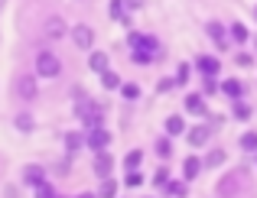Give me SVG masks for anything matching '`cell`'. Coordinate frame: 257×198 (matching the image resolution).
Segmentation results:
<instances>
[{
  "mask_svg": "<svg viewBox=\"0 0 257 198\" xmlns=\"http://www.w3.org/2000/svg\"><path fill=\"white\" fill-rule=\"evenodd\" d=\"M247 185H251V182H247V169H231V172H225L218 179L215 192H218V198H244Z\"/></svg>",
  "mask_w": 257,
  "mask_h": 198,
  "instance_id": "6da1fadb",
  "label": "cell"
},
{
  "mask_svg": "<svg viewBox=\"0 0 257 198\" xmlns=\"http://www.w3.org/2000/svg\"><path fill=\"white\" fill-rule=\"evenodd\" d=\"M13 94H17L23 104L36 101V94H39V75L36 72H20L17 78H13Z\"/></svg>",
  "mask_w": 257,
  "mask_h": 198,
  "instance_id": "7a4b0ae2",
  "label": "cell"
},
{
  "mask_svg": "<svg viewBox=\"0 0 257 198\" xmlns=\"http://www.w3.org/2000/svg\"><path fill=\"white\" fill-rule=\"evenodd\" d=\"M75 117L82 120L85 127H101L104 124V107H101L98 101H91V98H82L75 104Z\"/></svg>",
  "mask_w": 257,
  "mask_h": 198,
  "instance_id": "3957f363",
  "label": "cell"
},
{
  "mask_svg": "<svg viewBox=\"0 0 257 198\" xmlns=\"http://www.w3.org/2000/svg\"><path fill=\"white\" fill-rule=\"evenodd\" d=\"M36 75L39 78H59L62 75V59L52 49H39L36 52Z\"/></svg>",
  "mask_w": 257,
  "mask_h": 198,
  "instance_id": "277c9868",
  "label": "cell"
},
{
  "mask_svg": "<svg viewBox=\"0 0 257 198\" xmlns=\"http://www.w3.org/2000/svg\"><path fill=\"white\" fill-rule=\"evenodd\" d=\"M85 140H88V149H94V153H101V149L111 146V133L104 130V124H101V127H88Z\"/></svg>",
  "mask_w": 257,
  "mask_h": 198,
  "instance_id": "5b68a950",
  "label": "cell"
},
{
  "mask_svg": "<svg viewBox=\"0 0 257 198\" xmlns=\"http://www.w3.org/2000/svg\"><path fill=\"white\" fill-rule=\"evenodd\" d=\"M205 36L212 39L218 49H228V36H231V33H228L225 23H218V20H208V23H205Z\"/></svg>",
  "mask_w": 257,
  "mask_h": 198,
  "instance_id": "8992f818",
  "label": "cell"
},
{
  "mask_svg": "<svg viewBox=\"0 0 257 198\" xmlns=\"http://www.w3.org/2000/svg\"><path fill=\"white\" fill-rule=\"evenodd\" d=\"M127 46L131 49H150V52H160V43H157V36H150V33H127Z\"/></svg>",
  "mask_w": 257,
  "mask_h": 198,
  "instance_id": "52a82bcc",
  "label": "cell"
},
{
  "mask_svg": "<svg viewBox=\"0 0 257 198\" xmlns=\"http://www.w3.org/2000/svg\"><path fill=\"white\" fill-rule=\"evenodd\" d=\"M69 36H72V43H75L78 49H91V46H94V30H91L88 23L72 26V33H69Z\"/></svg>",
  "mask_w": 257,
  "mask_h": 198,
  "instance_id": "ba28073f",
  "label": "cell"
},
{
  "mask_svg": "<svg viewBox=\"0 0 257 198\" xmlns=\"http://www.w3.org/2000/svg\"><path fill=\"white\" fill-rule=\"evenodd\" d=\"M43 33H46V39H52V43H56V39H62L65 33H72V30L65 26V20H62V17H46Z\"/></svg>",
  "mask_w": 257,
  "mask_h": 198,
  "instance_id": "9c48e42d",
  "label": "cell"
},
{
  "mask_svg": "<svg viewBox=\"0 0 257 198\" xmlns=\"http://www.w3.org/2000/svg\"><path fill=\"white\" fill-rule=\"evenodd\" d=\"M111 172H114V156L107 153V149L94 153V175H98V179H107Z\"/></svg>",
  "mask_w": 257,
  "mask_h": 198,
  "instance_id": "30bf717a",
  "label": "cell"
},
{
  "mask_svg": "<svg viewBox=\"0 0 257 198\" xmlns=\"http://www.w3.org/2000/svg\"><path fill=\"white\" fill-rule=\"evenodd\" d=\"M202 169H205V159H199V156H186V159H182V179H186V182L199 179Z\"/></svg>",
  "mask_w": 257,
  "mask_h": 198,
  "instance_id": "8fae6325",
  "label": "cell"
},
{
  "mask_svg": "<svg viewBox=\"0 0 257 198\" xmlns=\"http://www.w3.org/2000/svg\"><path fill=\"white\" fill-rule=\"evenodd\" d=\"M23 182L30 188H39V185H46L49 179H46V169L43 166H23Z\"/></svg>",
  "mask_w": 257,
  "mask_h": 198,
  "instance_id": "7c38bea8",
  "label": "cell"
},
{
  "mask_svg": "<svg viewBox=\"0 0 257 198\" xmlns=\"http://www.w3.org/2000/svg\"><path fill=\"white\" fill-rule=\"evenodd\" d=\"M186 114H195V117H205L208 104H205V94H186Z\"/></svg>",
  "mask_w": 257,
  "mask_h": 198,
  "instance_id": "4fadbf2b",
  "label": "cell"
},
{
  "mask_svg": "<svg viewBox=\"0 0 257 198\" xmlns=\"http://www.w3.org/2000/svg\"><path fill=\"white\" fill-rule=\"evenodd\" d=\"M208 136H212L208 124H199V127H189L186 140H189V146H205V143H208Z\"/></svg>",
  "mask_w": 257,
  "mask_h": 198,
  "instance_id": "5bb4252c",
  "label": "cell"
},
{
  "mask_svg": "<svg viewBox=\"0 0 257 198\" xmlns=\"http://www.w3.org/2000/svg\"><path fill=\"white\" fill-rule=\"evenodd\" d=\"M163 130L170 133V136H182V133H189L186 117H182V114H170V117H166V124H163Z\"/></svg>",
  "mask_w": 257,
  "mask_h": 198,
  "instance_id": "9a60e30c",
  "label": "cell"
},
{
  "mask_svg": "<svg viewBox=\"0 0 257 198\" xmlns=\"http://www.w3.org/2000/svg\"><path fill=\"white\" fill-rule=\"evenodd\" d=\"M195 68H199L202 75H218L221 72V62L215 56H199V59H195Z\"/></svg>",
  "mask_w": 257,
  "mask_h": 198,
  "instance_id": "2e32d148",
  "label": "cell"
},
{
  "mask_svg": "<svg viewBox=\"0 0 257 198\" xmlns=\"http://www.w3.org/2000/svg\"><path fill=\"white\" fill-rule=\"evenodd\" d=\"M221 94H225V98H231V101H241L244 85H241L238 78H225V81H221Z\"/></svg>",
  "mask_w": 257,
  "mask_h": 198,
  "instance_id": "e0dca14e",
  "label": "cell"
},
{
  "mask_svg": "<svg viewBox=\"0 0 257 198\" xmlns=\"http://www.w3.org/2000/svg\"><path fill=\"white\" fill-rule=\"evenodd\" d=\"M153 149H157L160 159H170V156H173V136H170V133L157 136V140H153Z\"/></svg>",
  "mask_w": 257,
  "mask_h": 198,
  "instance_id": "ac0fdd59",
  "label": "cell"
},
{
  "mask_svg": "<svg viewBox=\"0 0 257 198\" xmlns=\"http://www.w3.org/2000/svg\"><path fill=\"white\" fill-rule=\"evenodd\" d=\"M160 59V52H150V49H131V62L137 65H153Z\"/></svg>",
  "mask_w": 257,
  "mask_h": 198,
  "instance_id": "d6986e66",
  "label": "cell"
},
{
  "mask_svg": "<svg viewBox=\"0 0 257 198\" xmlns=\"http://www.w3.org/2000/svg\"><path fill=\"white\" fill-rule=\"evenodd\" d=\"M82 146H88V140L82 133H65V153H69V156H75Z\"/></svg>",
  "mask_w": 257,
  "mask_h": 198,
  "instance_id": "ffe728a7",
  "label": "cell"
},
{
  "mask_svg": "<svg viewBox=\"0 0 257 198\" xmlns=\"http://www.w3.org/2000/svg\"><path fill=\"white\" fill-rule=\"evenodd\" d=\"M228 33H231V39H234L238 46H244L247 39H251V33H247V26H244V23H238V20H234V23L228 26Z\"/></svg>",
  "mask_w": 257,
  "mask_h": 198,
  "instance_id": "44dd1931",
  "label": "cell"
},
{
  "mask_svg": "<svg viewBox=\"0 0 257 198\" xmlns=\"http://www.w3.org/2000/svg\"><path fill=\"white\" fill-rule=\"evenodd\" d=\"M251 104H244V101H231V117L234 120H241V124H244V120H251Z\"/></svg>",
  "mask_w": 257,
  "mask_h": 198,
  "instance_id": "7402d4cb",
  "label": "cell"
},
{
  "mask_svg": "<svg viewBox=\"0 0 257 198\" xmlns=\"http://www.w3.org/2000/svg\"><path fill=\"white\" fill-rule=\"evenodd\" d=\"M163 192L170 195V198H186V192H189V188H186V179H182V182H179V179H170Z\"/></svg>",
  "mask_w": 257,
  "mask_h": 198,
  "instance_id": "603a6c76",
  "label": "cell"
},
{
  "mask_svg": "<svg viewBox=\"0 0 257 198\" xmlns=\"http://www.w3.org/2000/svg\"><path fill=\"white\" fill-rule=\"evenodd\" d=\"M225 159H228L225 149H208V156H205V169H218V166H225Z\"/></svg>",
  "mask_w": 257,
  "mask_h": 198,
  "instance_id": "cb8c5ba5",
  "label": "cell"
},
{
  "mask_svg": "<svg viewBox=\"0 0 257 198\" xmlns=\"http://www.w3.org/2000/svg\"><path fill=\"white\" fill-rule=\"evenodd\" d=\"M88 65H91V72H107V52H91L88 56Z\"/></svg>",
  "mask_w": 257,
  "mask_h": 198,
  "instance_id": "d4e9b609",
  "label": "cell"
},
{
  "mask_svg": "<svg viewBox=\"0 0 257 198\" xmlns=\"http://www.w3.org/2000/svg\"><path fill=\"white\" fill-rule=\"evenodd\" d=\"M101 85L111 88V91H120V85H124V81H120L117 72H111V68H107V72H101Z\"/></svg>",
  "mask_w": 257,
  "mask_h": 198,
  "instance_id": "484cf974",
  "label": "cell"
},
{
  "mask_svg": "<svg viewBox=\"0 0 257 198\" xmlns=\"http://www.w3.org/2000/svg\"><path fill=\"white\" fill-rule=\"evenodd\" d=\"M140 162H144V149H131V153L124 156V169H127V172L140 169Z\"/></svg>",
  "mask_w": 257,
  "mask_h": 198,
  "instance_id": "4316f807",
  "label": "cell"
},
{
  "mask_svg": "<svg viewBox=\"0 0 257 198\" xmlns=\"http://www.w3.org/2000/svg\"><path fill=\"white\" fill-rule=\"evenodd\" d=\"M101 198H117V182L107 175V179H101V188H98Z\"/></svg>",
  "mask_w": 257,
  "mask_h": 198,
  "instance_id": "83f0119b",
  "label": "cell"
},
{
  "mask_svg": "<svg viewBox=\"0 0 257 198\" xmlns=\"http://www.w3.org/2000/svg\"><path fill=\"white\" fill-rule=\"evenodd\" d=\"M215 91H221L218 75H202V94H215Z\"/></svg>",
  "mask_w": 257,
  "mask_h": 198,
  "instance_id": "f1b7e54d",
  "label": "cell"
},
{
  "mask_svg": "<svg viewBox=\"0 0 257 198\" xmlns=\"http://www.w3.org/2000/svg\"><path fill=\"white\" fill-rule=\"evenodd\" d=\"M241 149H244V153H257V130H247L241 136Z\"/></svg>",
  "mask_w": 257,
  "mask_h": 198,
  "instance_id": "f546056e",
  "label": "cell"
},
{
  "mask_svg": "<svg viewBox=\"0 0 257 198\" xmlns=\"http://www.w3.org/2000/svg\"><path fill=\"white\" fill-rule=\"evenodd\" d=\"M120 94H124L127 101H137V98H140V85H134V81H124V85H120Z\"/></svg>",
  "mask_w": 257,
  "mask_h": 198,
  "instance_id": "4dcf8cb0",
  "label": "cell"
},
{
  "mask_svg": "<svg viewBox=\"0 0 257 198\" xmlns=\"http://www.w3.org/2000/svg\"><path fill=\"white\" fill-rule=\"evenodd\" d=\"M124 4H127V0H111V17H114V20H124V23L131 26V20L124 17Z\"/></svg>",
  "mask_w": 257,
  "mask_h": 198,
  "instance_id": "1f68e13d",
  "label": "cell"
},
{
  "mask_svg": "<svg viewBox=\"0 0 257 198\" xmlns=\"http://www.w3.org/2000/svg\"><path fill=\"white\" fill-rule=\"evenodd\" d=\"M33 127H36V120L30 117V114H17V130H23V133H30Z\"/></svg>",
  "mask_w": 257,
  "mask_h": 198,
  "instance_id": "d6a6232c",
  "label": "cell"
},
{
  "mask_svg": "<svg viewBox=\"0 0 257 198\" xmlns=\"http://www.w3.org/2000/svg\"><path fill=\"white\" fill-rule=\"evenodd\" d=\"M166 182H170V169L160 166L157 172H153V185H157V188H166Z\"/></svg>",
  "mask_w": 257,
  "mask_h": 198,
  "instance_id": "836d02e7",
  "label": "cell"
},
{
  "mask_svg": "<svg viewBox=\"0 0 257 198\" xmlns=\"http://www.w3.org/2000/svg\"><path fill=\"white\" fill-rule=\"evenodd\" d=\"M124 185H127V188L144 185V175H140V169H134V172H127V175H124Z\"/></svg>",
  "mask_w": 257,
  "mask_h": 198,
  "instance_id": "e575fe53",
  "label": "cell"
},
{
  "mask_svg": "<svg viewBox=\"0 0 257 198\" xmlns=\"http://www.w3.org/2000/svg\"><path fill=\"white\" fill-rule=\"evenodd\" d=\"M36 198H59V192H56V185H52V182H46V185L36 188Z\"/></svg>",
  "mask_w": 257,
  "mask_h": 198,
  "instance_id": "d590c367",
  "label": "cell"
},
{
  "mask_svg": "<svg viewBox=\"0 0 257 198\" xmlns=\"http://www.w3.org/2000/svg\"><path fill=\"white\" fill-rule=\"evenodd\" d=\"M189 75H192V65L179 62V68H176V81H179V85H186V81H189Z\"/></svg>",
  "mask_w": 257,
  "mask_h": 198,
  "instance_id": "8d00e7d4",
  "label": "cell"
},
{
  "mask_svg": "<svg viewBox=\"0 0 257 198\" xmlns=\"http://www.w3.org/2000/svg\"><path fill=\"white\" fill-rule=\"evenodd\" d=\"M234 62H238L241 68H251L254 65V56H251V52H238V56H234Z\"/></svg>",
  "mask_w": 257,
  "mask_h": 198,
  "instance_id": "74e56055",
  "label": "cell"
},
{
  "mask_svg": "<svg viewBox=\"0 0 257 198\" xmlns=\"http://www.w3.org/2000/svg\"><path fill=\"white\" fill-rule=\"evenodd\" d=\"M173 85H179V81H176V78H163V81H160V85H157V91L163 94V91H170Z\"/></svg>",
  "mask_w": 257,
  "mask_h": 198,
  "instance_id": "f35d334b",
  "label": "cell"
},
{
  "mask_svg": "<svg viewBox=\"0 0 257 198\" xmlns=\"http://www.w3.org/2000/svg\"><path fill=\"white\" fill-rule=\"evenodd\" d=\"M75 198H101V195H98V192H78Z\"/></svg>",
  "mask_w": 257,
  "mask_h": 198,
  "instance_id": "ab89813d",
  "label": "cell"
},
{
  "mask_svg": "<svg viewBox=\"0 0 257 198\" xmlns=\"http://www.w3.org/2000/svg\"><path fill=\"white\" fill-rule=\"evenodd\" d=\"M254 49H257V36H254Z\"/></svg>",
  "mask_w": 257,
  "mask_h": 198,
  "instance_id": "60d3db41",
  "label": "cell"
},
{
  "mask_svg": "<svg viewBox=\"0 0 257 198\" xmlns=\"http://www.w3.org/2000/svg\"><path fill=\"white\" fill-rule=\"evenodd\" d=\"M254 20H257V7H254Z\"/></svg>",
  "mask_w": 257,
  "mask_h": 198,
  "instance_id": "b9f144b4",
  "label": "cell"
},
{
  "mask_svg": "<svg viewBox=\"0 0 257 198\" xmlns=\"http://www.w3.org/2000/svg\"><path fill=\"white\" fill-rule=\"evenodd\" d=\"M254 159H257V153H254Z\"/></svg>",
  "mask_w": 257,
  "mask_h": 198,
  "instance_id": "7bdbcfd3",
  "label": "cell"
}]
</instances>
